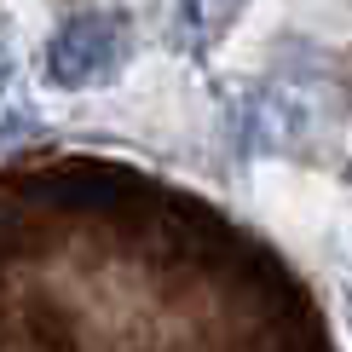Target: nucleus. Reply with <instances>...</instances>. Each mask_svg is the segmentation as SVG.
Here are the masks:
<instances>
[{
  "instance_id": "nucleus-1",
  "label": "nucleus",
  "mask_w": 352,
  "mask_h": 352,
  "mask_svg": "<svg viewBox=\"0 0 352 352\" xmlns=\"http://www.w3.org/2000/svg\"><path fill=\"white\" fill-rule=\"evenodd\" d=\"M104 58H110V47L93 35V18H81V23H69L64 35H58V47H52V76L76 87V81H87V76H93V69L104 64Z\"/></svg>"
}]
</instances>
